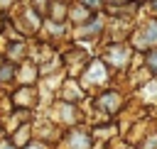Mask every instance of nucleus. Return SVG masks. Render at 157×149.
Returning <instances> with one entry per match:
<instances>
[{
    "label": "nucleus",
    "mask_w": 157,
    "mask_h": 149,
    "mask_svg": "<svg viewBox=\"0 0 157 149\" xmlns=\"http://www.w3.org/2000/svg\"><path fill=\"white\" fill-rule=\"evenodd\" d=\"M132 44L137 46V49H147V46H157V22L152 20V22H147L137 34H135V39H132Z\"/></svg>",
    "instance_id": "f257e3e1"
},
{
    "label": "nucleus",
    "mask_w": 157,
    "mask_h": 149,
    "mask_svg": "<svg viewBox=\"0 0 157 149\" xmlns=\"http://www.w3.org/2000/svg\"><path fill=\"white\" fill-rule=\"evenodd\" d=\"M103 78H105V68H103V64L93 61V64H91V68L86 71V81L96 83V81H103Z\"/></svg>",
    "instance_id": "f03ea898"
},
{
    "label": "nucleus",
    "mask_w": 157,
    "mask_h": 149,
    "mask_svg": "<svg viewBox=\"0 0 157 149\" xmlns=\"http://www.w3.org/2000/svg\"><path fill=\"white\" fill-rule=\"evenodd\" d=\"M98 105L113 112V110H118V105H120V98H118V93H105V95L98 100Z\"/></svg>",
    "instance_id": "7ed1b4c3"
},
{
    "label": "nucleus",
    "mask_w": 157,
    "mask_h": 149,
    "mask_svg": "<svg viewBox=\"0 0 157 149\" xmlns=\"http://www.w3.org/2000/svg\"><path fill=\"white\" fill-rule=\"evenodd\" d=\"M108 61L115 64V66H125V49H123V46L108 49Z\"/></svg>",
    "instance_id": "20e7f679"
},
{
    "label": "nucleus",
    "mask_w": 157,
    "mask_h": 149,
    "mask_svg": "<svg viewBox=\"0 0 157 149\" xmlns=\"http://www.w3.org/2000/svg\"><path fill=\"white\" fill-rule=\"evenodd\" d=\"M69 144H71V149H88L91 147V142H88V137L83 132H74L71 139H69Z\"/></svg>",
    "instance_id": "39448f33"
},
{
    "label": "nucleus",
    "mask_w": 157,
    "mask_h": 149,
    "mask_svg": "<svg viewBox=\"0 0 157 149\" xmlns=\"http://www.w3.org/2000/svg\"><path fill=\"white\" fill-rule=\"evenodd\" d=\"M71 17H74L76 22H83V20H86V7H74V10H71Z\"/></svg>",
    "instance_id": "423d86ee"
},
{
    "label": "nucleus",
    "mask_w": 157,
    "mask_h": 149,
    "mask_svg": "<svg viewBox=\"0 0 157 149\" xmlns=\"http://www.w3.org/2000/svg\"><path fill=\"white\" fill-rule=\"evenodd\" d=\"M0 78H2V81L12 78V66H2V68H0Z\"/></svg>",
    "instance_id": "0eeeda50"
},
{
    "label": "nucleus",
    "mask_w": 157,
    "mask_h": 149,
    "mask_svg": "<svg viewBox=\"0 0 157 149\" xmlns=\"http://www.w3.org/2000/svg\"><path fill=\"white\" fill-rule=\"evenodd\" d=\"M147 64H150V68H152V71L157 73V51H152V54H150V59H147Z\"/></svg>",
    "instance_id": "6e6552de"
},
{
    "label": "nucleus",
    "mask_w": 157,
    "mask_h": 149,
    "mask_svg": "<svg viewBox=\"0 0 157 149\" xmlns=\"http://www.w3.org/2000/svg\"><path fill=\"white\" fill-rule=\"evenodd\" d=\"M83 5H86V7H98L101 0H83Z\"/></svg>",
    "instance_id": "1a4fd4ad"
},
{
    "label": "nucleus",
    "mask_w": 157,
    "mask_h": 149,
    "mask_svg": "<svg viewBox=\"0 0 157 149\" xmlns=\"http://www.w3.org/2000/svg\"><path fill=\"white\" fill-rule=\"evenodd\" d=\"M10 2H12V0H0V7H7Z\"/></svg>",
    "instance_id": "9d476101"
},
{
    "label": "nucleus",
    "mask_w": 157,
    "mask_h": 149,
    "mask_svg": "<svg viewBox=\"0 0 157 149\" xmlns=\"http://www.w3.org/2000/svg\"><path fill=\"white\" fill-rule=\"evenodd\" d=\"M27 149H44V147H42V144H29Z\"/></svg>",
    "instance_id": "9b49d317"
},
{
    "label": "nucleus",
    "mask_w": 157,
    "mask_h": 149,
    "mask_svg": "<svg viewBox=\"0 0 157 149\" xmlns=\"http://www.w3.org/2000/svg\"><path fill=\"white\" fill-rule=\"evenodd\" d=\"M0 149H12V147H10V144H2V147H0Z\"/></svg>",
    "instance_id": "f8f14e48"
},
{
    "label": "nucleus",
    "mask_w": 157,
    "mask_h": 149,
    "mask_svg": "<svg viewBox=\"0 0 157 149\" xmlns=\"http://www.w3.org/2000/svg\"><path fill=\"white\" fill-rule=\"evenodd\" d=\"M152 10H157V0H152Z\"/></svg>",
    "instance_id": "ddd939ff"
},
{
    "label": "nucleus",
    "mask_w": 157,
    "mask_h": 149,
    "mask_svg": "<svg viewBox=\"0 0 157 149\" xmlns=\"http://www.w3.org/2000/svg\"><path fill=\"white\" fill-rule=\"evenodd\" d=\"M113 2H128V0H113Z\"/></svg>",
    "instance_id": "4468645a"
}]
</instances>
